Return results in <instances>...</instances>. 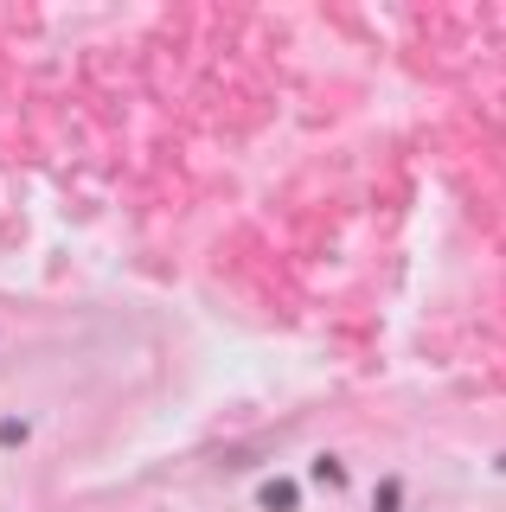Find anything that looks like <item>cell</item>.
I'll list each match as a JSON object with an SVG mask.
<instances>
[{"label": "cell", "mask_w": 506, "mask_h": 512, "mask_svg": "<svg viewBox=\"0 0 506 512\" xmlns=\"http://www.w3.org/2000/svg\"><path fill=\"white\" fill-rule=\"evenodd\" d=\"M263 506H270V512H295V506H302V487H295V480H263Z\"/></svg>", "instance_id": "6da1fadb"}, {"label": "cell", "mask_w": 506, "mask_h": 512, "mask_svg": "<svg viewBox=\"0 0 506 512\" xmlns=\"http://www.w3.org/2000/svg\"><path fill=\"white\" fill-rule=\"evenodd\" d=\"M398 500H404V487H398V480H378V500H372V512H398Z\"/></svg>", "instance_id": "7a4b0ae2"}]
</instances>
